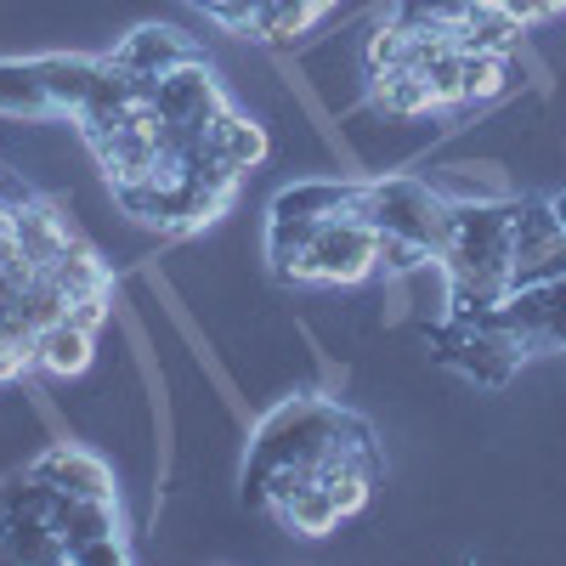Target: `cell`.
Instances as JSON below:
<instances>
[{"label": "cell", "mask_w": 566, "mask_h": 566, "mask_svg": "<svg viewBox=\"0 0 566 566\" xmlns=\"http://www.w3.org/2000/svg\"><path fill=\"white\" fill-rule=\"evenodd\" d=\"M431 187L448 205H488V199H510V181L499 165H448L431 176Z\"/></svg>", "instance_id": "17"}, {"label": "cell", "mask_w": 566, "mask_h": 566, "mask_svg": "<svg viewBox=\"0 0 566 566\" xmlns=\"http://www.w3.org/2000/svg\"><path fill=\"white\" fill-rule=\"evenodd\" d=\"M312 29H323V12H312L306 0H255L244 34L261 40V45H295V40H306Z\"/></svg>", "instance_id": "16"}, {"label": "cell", "mask_w": 566, "mask_h": 566, "mask_svg": "<svg viewBox=\"0 0 566 566\" xmlns=\"http://www.w3.org/2000/svg\"><path fill=\"white\" fill-rule=\"evenodd\" d=\"M0 114L23 125H57V108L34 74V57H0Z\"/></svg>", "instance_id": "13"}, {"label": "cell", "mask_w": 566, "mask_h": 566, "mask_svg": "<svg viewBox=\"0 0 566 566\" xmlns=\"http://www.w3.org/2000/svg\"><path fill=\"white\" fill-rule=\"evenodd\" d=\"M549 210H555V221L566 227V187H560V193H549Z\"/></svg>", "instance_id": "19"}, {"label": "cell", "mask_w": 566, "mask_h": 566, "mask_svg": "<svg viewBox=\"0 0 566 566\" xmlns=\"http://www.w3.org/2000/svg\"><path fill=\"white\" fill-rule=\"evenodd\" d=\"M374 272H380V232L363 216H328L312 227L290 283H306V290H357Z\"/></svg>", "instance_id": "2"}, {"label": "cell", "mask_w": 566, "mask_h": 566, "mask_svg": "<svg viewBox=\"0 0 566 566\" xmlns=\"http://www.w3.org/2000/svg\"><path fill=\"white\" fill-rule=\"evenodd\" d=\"M154 108H159L170 125H199V119H210V114H221V108H232V103H227L216 69H210L205 57H193V63H176L170 74L154 80Z\"/></svg>", "instance_id": "5"}, {"label": "cell", "mask_w": 566, "mask_h": 566, "mask_svg": "<svg viewBox=\"0 0 566 566\" xmlns=\"http://www.w3.org/2000/svg\"><path fill=\"white\" fill-rule=\"evenodd\" d=\"M193 7H199V12H205V7H210V0H193Z\"/></svg>", "instance_id": "21"}, {"label": "cell", "mask_w": 566, "mask_h": 566, "mask_svg": "<svg viewBox=\"0 0 566 566\" xmlns=\"http://www.w3.org/2000/svg\"><path fill=\"white\" fill-rule=\"evenodd\" d=\"M119 69H130V74H148V80H159V74H170L176 63H193V57H205L199 52V40L187 34V29H176V23H142V29H130L114 52H108Z\"/></svg>", "instance_id": "6"}, {"label": "cell", "mask_w": 566, "mask_h": 566, "mask_svg": "<svg viewBox=\"0 0 566 566\" xmlns=\"http://www.w3.org/2000/svg\"><path fill=\"white\" fill-rule=\"evenodd\" d=\"M515 80V57L504 52H464L459 57V103L453 114H470V108H493Z\"/></svg>", "instance_id": "15"}, {"label": "cell", "mask_w": 566, "mask_h": 566, "mask_svg": "<svg viewBox=\"0 0 566 566\" xmlns=\"http://www.w3.org/2000/svg\"><path fill=\"white\" fill-rule=\"evenodd\" d=\"M488 7H499L504 18H515L522 29H538V23H555L566 12V0H488Z\"/></svg>", "instance_id": "18"}, {"label": "cell", "mask_w": 566, "mask_h": 566, "mask_svg": "<svg viewBox=\"0 0 566 566\" xmlns=\"http://www.w3.org/2000/svg\"><path fill=\"white\" fill-rule=\"evenodd\" d=\"M97 63L103 57H69V52H52V57H34V74L45 85V97H52L57 119H74L91 97V80H97Z\"/></svg>", "instance_id": "14"}, {"label": "cell", "mask_w": 566, "mask_h": 566, "mask_svg": "<svg viewBox=\"0 0 566 566\" xmlns=\"http://www.w3.org/2000/svg\"><path fill=\"white\" fill-rule=\"evenodd\" d=\"M272 510V522L283 527V533H295V538H328L340 522H346V510L335 504V493H328L323 482H301L295 493H283L277 504H266Z\"/></svg>", "instance_id": "11"}, {"label": "cell", "mask_w": 566, "mask_h": 566, "mask_svg": "<svg viewBox=\"0 0 566 566\" xmlns=\"http://www.w3.org/2000/svg\"><path fill=\"white\" fill-rule=\"evenodd\" d=\"M12 232H18V250H23L40 272L52 266L74 239H85V232L69 221V210H63V205H52V199H40V193H34L29 205H18V210H12Z\"/></svg>", "instance_id": "8"}, {"label": "cell", "mask_w": 566, "mask_h": 566, "mask_svg": "<svg viewBox=\"0 0 566 566\" xmlns=\"http://www.w3.org/2000/svg\"><path fill=\"white\" fill-rule=\"evenodd\" d=\"M357 216L374 232H386V239H413L424 250H442L453 205L437 193L431 181L397 170V176H363V210Z\"/></svg>", "instance_id": "1"}, {"label": "cell", "mask_w": 566, "mask_h": 566, "mask_svg": "<svg viewBox=\"0 0 566 566\" xmlns=\"http://www.w3.org/2000/svg\"><path fill=\"white\" fill-rule=\"evenodd\" d=\"M266 154H272V136H266V125H261V119H250V114H239V108H227V114L216 119L210 159H221L227 170L250 176V170H261V165H266Z\"/></svg>", "instance_id": "12"}, {"label": "cell", "mask_w": 566, "mask_h": 566, "mask_svg": "<svg viewBox=\"0 0 566 566\" xmlns=\"http://www.w3.org/2000/svg\"><path fill=\"white\" fill-rule=\"evenodd\" d=\"M363 210V176H306L295 187H283L272 199V216H290V221H328V216H357Z\"/></svg>", "instance_id": "7"}, {"label": "cell", "mask_w": 566, "mask_h": 566, "mask_svg": "<svg viewBox=\"0 0 566 566\" xmlns=\"http://www.w3.org/2000/svg\"><path fill=\"white\" fill-rule=\"evenodd\" d=\"M306 7H312V12H323V18H328V12H340V0H306Z\"/></svg>", "instance_id": "20"}, {"label": "cell", "mask_w": 566, "mask_h": 566, "mask_svg": "<svg viewBox=\"0 0 566 566\" xmlns=\"http://www.w3.org/2000/svg\"><path fill=\"white\" fill-rule=\"evenodd\" d=\"M29 476L45 482V488H57V493H69V499H119V482H114L108 459H97L91 448H80L69 437H57L52 448H45L29 464Z\"/></svg>", "instance_id": "4"}, {"label": "cell", "mask_w": 566, "mask_h": 566, "mask_svg": "<svg viewBox=\"0 0 566 566\" xmlns=\"http://www.w3.org/2000/svg\"><path fill=\"white\" fill-rule=\"evenodd\" d=\"M91 363H97V328L57 317L34 335V374H45V380H80Z\"/></svg>", "instance_id": "9"}, {"label": "cell", "mask_w": 566, "mask_h": 566, "mask_svg": "<svg viewBox=\"0 0 566 566\" xmlns=\"http://www.w3.org/2000/svg\"><path fill=\"white\" fill-rule=\"evenodd\" d=\"M368 103L380 108L386 119H397V125L442 114L431 80H424L419 69H380V74H368Z\"/></svg>", "instance_id": "10"}, {"label": "cell", "mask_w": 566, "mask_h": 566, "mask_svg": "<svg viewBox=\"0 0 566 566\" xmlns=\"http://www.w3.org/2000/svg\"><path fill=\"white\" fill-rule=\"evenodd\" d=\"M499 328L533 352H566V277L555 283H515V290L488 312Z\"/></svg>", "instance_id": "3"}]
</instances>
